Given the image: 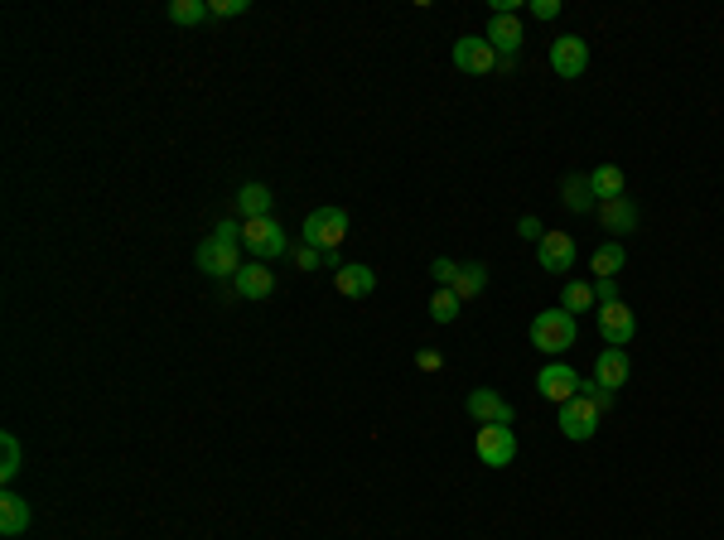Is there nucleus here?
I'll list each match as a JSON object with an SVG mask.
<instances>
[{"mask_svg":"<svg viewBox=\"0 0 724 540\" xmlns=\"http://www.w3.org/2000/svg\"><path fill=\"white\" fill-rule=\"evenodd\" d=\"M575 338H580V324L565 309H541L531 319V348L546 352V357H560L565 348H575Z\"/></svg>","mask_w":724,"mask_h":540,"instance_id":"f257e3e1","label":"nucleus"},{"mask_svg":"<svg viewBox=\"0 0 724 540\" xmlns=\"http://www.w3.org/2000/svg\"><path fill=\"white\" fill-rule=\"evenodd\" d=\"M454 68L469 78H488V73H498V49L483 34H464V39H454Z\"/></svg>","mask_w":724,"mask_h":540,"instance_id":"39448f33","label":"nucleus"},{"mask_svg":"<svg viewBox=\"0 0 724 540\" xmlns=\"http://www.w3.org/2000/svg\"><path fill=\"white\" fill-rule=\"evenodd\" d=\"M343 237H348V213L343 208H314L300 227V242L319 246V251H338Z\"/></svg>","mask_w":724,"mask_h":540,"instance_id":"20e7f679","label":"nucleus"},{"mask_svg":"<svg viewBox=\"0 0 724 540\" xmlns=\"http://www.w3.org/2000/svg\"><path fill=\"white\" fill-rule=\"evenodd\" d=\"M459 304H464V299L454 295V290H435V299H430V319H435V324H454V319H459Z\"/></svg>","mask_w":724,"mask_h":540,"instance_id":"a878e982","label":"nucleus"},{"mask_svg":"<svg viewBox=\"0 0 724 540\" xmlns=\"http://www.w3.org/2000/svg\"><path fill=\"white\" fill-rule=\"evenodd\" d=\"M242 246H247L256 261H276V256H285L290 251V237H285V227H280L276 217H251V222H242Z\"/></svg>","mask_w":724,"mask_h":540,"instance_id":"7ed1b4c3","label":"nucleus"},{"mask_svg":"<svg viewBox=\"0 0 724 540\" xmlns=\"http://www.w3.org/2000/svg\"><path fill=\"white\" fill-rule=\"evenodd\" d=\"M237 213L247 217H271V189L266 184H242L237 189Z\"/></svg>","mask_w":724,"mask_h":540,"instance_id":"4be33fe9","label":"nucleus"},{"mask_svg":"<svg viewBox=\"0 0 724 540\" xmlns=\"http://www.w3.org/2000/svg\"><path fill=\"white\" fill-rule=\"evenodd\" d=\"M517 68V54H498V73H512Z\"/></svg>","mask_w":724,"mask_h":540,"instance_id":"c9c22d12","label":"nucleus"},{"mask_svg":"<svg viewBox=\"0 0 724 540\" xmlns=\"http://www.w3.org/2000/svg\"><path fill=\"white\" fill-rule=\"evenodd\" d=\"M599 420H604V415H599V410H594V405H589L585 396H575V401L560 405V420H556V425H560V434H565V439L585 444V439H594Z\"/></svg>","mask_w":724,"mask_h":540,"instance_id":"6e6552de","label":"nucleus"},{"mask_svg":"<svg viewBox=\"0 0 724 540\" xmlns=\"http://www.w3.org/2000/svg\"><path fill=\"white\" fill-rule=\"evenodd\" d=\"M560 203H565L570 213H594L599 198H594V189H589V174H565V184H560Z\"/></svg>","mask_w":724,"mask_h":540,"instance_id":"6ab92c4d","label":"nucleus"},{"mask_svg":"<svg viewBox=\"0 0 724 540\" xmlns=\"http://www.w3.org/2000/svg\"><path fill=\"white\" fill-rule=\"evenodd\" d=\"M551 68H556V78H580L589 68V44L580 39V34H560V39H551Z\"/></svg>","mask_w":724,"mask_h":540,"instance_id":"1a4fd4ad","label":"nucleus"},{"mask_svg":"<svg viewBox=\"0 0 724 540\" xmlns=\"http://www.w3.org/2000/svg\"><path fill=\"white\" fill-rule=\"evenodd\" d=\"M483 39H488L498 54H517V49H522V39H527V29H522V20H517V15H493Z\"/></svg>","mask_w":724,"mask_h":540,"instance_id":"2eb2a0df","label":"nucleus"},{"mask_svg":"<svg viewBox=\"0 0 724 540\" xmlns=\"http://www.w3.org/2000/svg\"><path fill=\"white\" fill-rule=\"evenodd\" d=\"M517 237H522V242H541V237H546V227H541L536 217H522V222H517Z\"/></svg>","mask_w":724,"mask_h":540,"instance_id":"473e14b6","label":"nucleus"},{"mask_svg":"<svg viewBox=\"0 0 724 540\" xmlns=\"http://www.w3.org/2000/svg\"><path fill=\"white\" fill-rule=\"evenodd\" d=\"M536 391H541L546 401H556V405L575 401V396H580V372L565 367V362H546V367L536 372Z\"/></svg>","mask_w":724,"mask_h":540,"instance_id":"0eeeda50","label":"nucleus"},{"mask_svg":"<svg viewBox=\"0 0 724 540\" xmlns=\"http://www.w3.org/2000/svg\"><path fill=\"white\" fill-rule=\"evenodd\" d=\"M194 266L203 275H213V280H232L237 270H242V242L237 237H223V232H213V237H203L194 251Z\"/></svg>","mask_w":724,"mask_h":540,"instance_id":"f03ea898","label":"nucleus"},{"mask_svg":"<svg viewBox=\"0 0 724 540\" xmlns=\"http://www.w3.org/2000/svg\"><path fill=\"white\" fill-rule=\"evenodd\" d=\"M29 531V497H20V492H5L0 497V536L15 540Z\"/></svg>","mask_w":724,"mask_h":540,"instance_id":"a211bd4d","label":"nucleus"},{"mask_svg":"<svg viewBox=\"0 0 724 540\" xmlns=\"http://www.w3.org/2000/svg\"><path fill=\"white\" fill-rule=\"evenodd\" d=\"M599 222H604V232H638V203L623 193V198H609V203H599L594 208Z\"/></svg>","mask_w":724,"mask_h":540,"instance_id":"dca6fc26","label":"nucleus"},{"mask_svg":"<svg viewBox=\"0 0 724 540\" xmlns=\"http://www.w3.org/2000/svg\"><path fill=\"white\" fill-rule=\"evenodd\" d=\"M488 290V266L483 261H464L459 266V275H454V295L459 299H478Z\"/></svg>","mask_w":724,"mask_h":540,"instance_id":"412c9836","label":"nucleus"},{"mask_svg":"<svg viewBox=\"0 0 724 540\" xmlns=\"http://www.w3.org/2000/svg\"><path fill=\"white\" fill-rule=\"evenodd\" d=\"M623 261H628V251H623L618 242H604L599 251H594V261H589V266H594V275H599V280H613V275L623 270Z\"/></svg>","mask_w":724,"mask_h":540,"instance_id":"5701e85b","label":"nucleus"},{"mask_svg":"<svg viewBox=\"0 0 724 540\" xmlns=\"http://www.w3.org/2000/svg\"><path fill=\"white\" fill-rule=\"evenodd\" d=\"M560 309H565V314L594 309V285H589V280H565V290H560Z\"/></svg>","mask_w":724,"mask_h":540,"instance_id":"b1692460","label":"nucleus"},{"mask_svg":"<svg viewBox=\"0 0 724 540\" xmlns=\"http://www.w3.org/2000/svg\"><path fill=\"white\" fill-rule=\"evenodd\" d=\"M232 285H237V295L242 299H266L276 290V270L266 266V261H247V266L232 275Z\"/></svg>","mask_w":724,"mask_h":540,"instance_id":"ddd939ff","label":"nucleus"},{"mask_svg":"<svg viewBox=\"0 0 724 540\" xmlns=\"http://www.w3.org/2000/svg\"><path fill=\"white\" fill-rule=\"evenodd\" d=\"M416 367H420V372H440V367H445V357H440L435 348H420L416 352Z\"/></svg>","mask_w":724,"mask_h":540,"instance_id":"72a5a7b5","label":"nucleus"},{"mask_svg":"<svg viewBox=\"0 0 724 540\" xmlns=\"http://www.w3.org/2000/svg\"><path fill=\"white\" fill-rule=\"evenodd\" d=\"M290 261H295V270H319V266H329V251L300 242V246H290Z\"/></svg>","mask_w":724,"mask_h":540,"instance_id":"cd10ccee","label":"nucleus"},{"mask_svg":"<svg viewBox=\"0 0 724 540\" xmlns=\"http://www.w3.org/2000/svg\"><path fill=\"white\" fill-rule=\"evenodd\" d=\"M0 454H5V463H0V478H5V483H15V478H20V468H25V463H20V439H15V434H5V439H0Z\"/></svg>","mask_w":724,"mask_h":540,"instance_id":"bb28decb","label":"nucleus"},{"mask_svg":"<svg viewBox=\"0 0 724 540\" xmlns=\"http://www.w3.org/2000/svg\"><path fill=\"white\" fill-rule=\"evenodd\" d=\"M628 372H633V362H628V352L623 348H604L599 352V362H594V381L609 386V391H618V386L628 381Z\"/></svg>","mask_w":724,"mask_h":540,"instance_id":"f3484780","label":"nucleus"},{"mask_svg":"<svg viewBox=\"0 0 724 540\" xmlns=\"http://www.w3.org/2000/svg\"><path fill=\"white\" fill-rule=\"evenodd\" d=\"M594 304L604 309V304H618V285L613 280H594Z\"/></svg>","mask_w":724,"mask_h":540,"instance_id":"2f4dec72","label":"nucleus"},{"mask_svg":"<svg viewBox=\"0 0 724 540\" xmlns=\"http://www.w3.org/2000/svg\"><path fill=\"white\" fill-rule=\"evenodd\" d=\"M430 275H435V285H440V290H454V275H459V266L440 256V261H430Z\"/></svg>","mask_w":724,"mask_h":540,"instance_id":"7c9ffc66","label":"nucleus"},{"mask_svg":"<svg viewBox=\"0 0 724 540\" xmlns=\"http://www.w3.org/2000/svg\"><path fill=\"white\" fill-rule=\"evenodd\" d=\"M334 285H338V295L367 299L372 290H377V270L362 266V261H353V266H338V270H334Z\"/></svg>","mask_w":724,"mask_h":540,"instance_id":"4468645a","label":"nucleus"},{"mask_svg":"<svg viewBox=\"0 0 724 540\" xmlns=\"http://www.w3.org/2000/svg\"><path fill=\"white\" fill-rule=\"evenodd\" d=\"M599 333H604V343L609 348H628L633 343V333H638V319H633V309L618 299V304H604L599 309Z\"/></svg>","mask_w":724,"mask_h":540,"instance_id":"9d476101","label":"nucleus"},{"mask_svg":"<svg viewBox=\"0 0 724 540\" xmlns=\"http://www.w3.org/2000/svg\"><path fill=\"white\" fill-rule=\"evenodd\" d=\"M536 261H541V270H551V275H565V270L575 266V237H570V232H546V237L536 242Z\"/></svg>","mask_w":724,"mask_h":540,"instance_id":"9b49d317","label":"nucleus"},{"mask_svg":"<svg viewBox=\"0 0 724 540\" xmlns=\"http://www.w3.org/2000/svg\"><path fill=\"white\" fill-rule=\"evenodd\" d=\"M560 0H531V20H556Z\"/></svg>","mask_w":724,"mask_h":540,"instance_id":"f704fd0d","label":"nucleus"},{"mask_svg":"<svg viewBox=\"0 0 724 540\" xmlns=\"http://www.w3.org/2000/svg\"><path fill=\"white\" fill-rule=\"evenodd\" d=\"M474 449L488 468H507V463L517 459V434H512V425H478Z\"/></svg>","mask_w":724,"mask_h":540,"instance_id":"423d86ee","label":"nucleus"},{"mask_svg":"<svg viewBox=\"0 0 724 540\" xmlns=\"http://www.w3.org/2000/svg\"><path fill=\"white\" fill-rule=\"evenodd\" d=\"M464 410L474 415L478 425H512V405L502 401L498 391H488V386H478V391H469V401H464Z\"/></svg>","mask_w":724,"mask_h":540,"instance_id":"f8f14e48","label":"nucleus"},{"mask_svg":"<svg viewBox=\"0 0 724 540\" xmlns=\"http://www.w3.org/2000/svg\"><path fill=\"white\" fill-rule=\"evenodd\" d=\"M580 396H585L599 415H609V410H613V391H609V386H599V381H580Z\"/></svg>","mask_w":724,"mask_h":540,"instance_id":"c85d7f7f","label":"nucleus"},{"mask_svg":"<svg viewBox=\"0 0 724 540\" xmlns=\"http://www.w3.org/2000/svg\"><path fill=\"white\" fill-rule=\"evenodd\" d=\"M208 10H213L218 20H237V15H247L251 5L247 0H208Z\"/></svg>","mask_w":724,"mask_h":540,"instance_id":"c756f323","label":"nucleus"},{"mask_svg":"<svg viewBox=\"0 0 724 540\" xmlns=\"http://www.w3.org/2000/svg\"><path fill=\"white\" fill-rule=\"evenodd\" d=\"M213 10H208V0H169V20L174 25H198V20H208Z\"/></svg>","mask_w":724,"mask_h":540,"instance_id":"393cba45","label":"nucleus"},{"mask_svg":"<svg viewBox=\"0 0 724 540\" xmlns=\"http://www.w3.org/2000/svg\"><path fill=\"white\" fill-rule=\"evenodd\" d=\"M589 189H594V198H599V203H609V198H623L628 179H623V169H618V164H599V169H589Z\"/></svg>","mask_w":724,"mask_h":540,"instance_id":"aec40b11","label":"nucleus"}]
</instances>
